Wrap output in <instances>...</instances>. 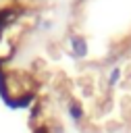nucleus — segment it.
Masks as SVG:
<instances>
[{
  "label": "nucleus",
  "instance_id": "20e7f679",
  "mask_svg": "<svg viewBox=\"0 0 131 133\" xmlns=\"http://www.w3.org/2000/svg\"><path fill=\"white\" fill-rule=\"evenodd\" d=\"M33 133H50V131H48V127H35Z\"/></svg>",
  "mask_w": 131,
  "mask_h": 133
},
{
  "label": "nucleus",
  "instance_id": "f03ea898",
  "mask_svg": "<svg viewBox=\"0 0 131 133\" xmlns=\"http://www.w3.org/2000/svg\"><path fill=\"white\" fill-rule=\"evenodd\" d=\"M67 110H69V114H71V118H73L75 123H79V121H81V116H83V110H81V106H79L77 102H69Z\"/></svg>",
  "mask_w": 131,
  "mask_h": 133
},
{
  "label": "nucleus",
  "instance_id": "7ed1b4c3",
  "mask_svg": "<svg viewBox=\"0 0 131 133\" xmlns=\"http://www.w3.org/2000/svg\"><path fill=\"white\" fill-rule=\"evenodd\" d=\"M119 77H121V69H119V66H114V69H112V73H110V79H108V85L112 87V85H114V83L119 81Z\"/></svg>",
  "mask_w": 131,
  "mask_h": 133
},
{
  "label": "nucleus",
  "instance_id": "f257e3e1",
  "mask_svg": "<svg viewBox=\"0 0 131 133\" xmlns=\"http://www.w3.org/2000/svg\"><path fill=\"white\" fill-rule=\"evenodd\" d=\"M69 44H71V50H73V54L77 58H81V56L87 54V42L83 39V35H71Z\"/></svg>",
  "mask_w": 131,
  "mask_h": 133
}]
</instances>
